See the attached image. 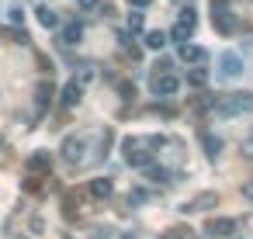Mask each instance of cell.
I'll return each instance as SVG.
<instances>
[{"label":"cell","mask_w":253,"mask_h":239,"mask_svg":"<svg viewBox=\"0 0 253 239\" xmlns=\"http://www.w3.org/2000/svg\"><path fill=\"white\" fill-rule=\"evenodd\" d=\"M218 73H222L225 80L243 77V59H239L236 52H222V56H218Z\"/></svg>","instance_id":"6"},{"label":"cell","mask_w":253,"mask_h":239,"mask_svg":"<svg viewBox=\"0 0 253 239\" xmlns=\"http://www.w3.org/2000/svg\"><path fill=\"white\" fill-rule=\"evenodd\" d=\"M194 35V28H187V25H180V21H173V28H170V42H177V45H187V39Z\"/></svg>","instance_id":"13"},{"label":"cell","mask_w":253,"mask_h":239,"mask_svg":"<svg viewBox=\"0 0 253 239\" xmlns=\"http://www.w3.org/2000/svg\"><path fill=\"white\" fill-rule=\"evenodd\" d=\"M177 56H180V63H201V59H205V49H198V45H180Z\"/></svg>","instance_id":"14"},{"label":"cell","mask_w":253,"mask_h":239,"mask_svg":"<svg viewBox=\"0 0 253 239\" xmlns=\"http://www.w3.org/2000/svg\"><path fill=\"white\" fill-rule=\"evenodd\" d=\"M187 80H191L194 87H205V80H208V70H201V66H194V70L187 73Z\"/></svg>","instance_id":"21"},{"label":"cell","mask_w":253,"mask_h":239,"mask_svg":"<svg viewBox=\"0 0 253 239\" xmlns=\"http://www.w3.org/2000/svg\"><path fill=\"white\" fill-rule=\"evenodd\" d=\"M211 18H215V32L218 35H229V32L239 28V21L232 18V11H229L225 0H211Z\"/></svg>","instance_id":"2"},{"label":"cell","mask_w":253,"mask_h":239,"mask_svg":"<svg viewBox=\"0 0 253 239\" xmlns=\"http://www.w3.org/2000/svg\"><path fill=\"white\" fill-rule=\"evenodd\" d=\"M28 170H32V173H49V156H45V153H35V156L28 159Z\"/></svg>","instance_id":"16"},{"label":"cell","mask_w":253,"mask_h":239,"mask_svg":"<svg viewBox=\"0 0 253 239\" xmlns=\"http://www.w3.org/2000/svg\"><path fill=\"white\" fill-rule=\"evenodd\" d=\"M118 90H122V101H132V97H135V87H132L128 80H125V83H118Z\"/></svg>","instance_id":"24"},{"label":"cell","mask_w":253,"mask_h":239,"mask_svg":"<svg viewBox=\"0 0 253 239\" xmlns=\"http://www.w3.org/2000/svg\"><path fill=\"white\" fill-rule=\"evenodd\" d=\"M180 90V80L173 77V73H156L153 77V94H160V97H173Z\"/></svg>","instance_id":"7"},{"label":"cell","mask_w":253,"mask_h":239,"mask_svg":"<svg viewBox=\"0 0 253 239\" xmlns=\"http://www.w3.org/2000/svg\"><path fill=\"white\" fill-rule=\"evenodd\" d=\"M125 163L135 166V170H146L153 163V153H142V142L139 139H125Z\"/></svg>","instance_id":"3"},{"label":"cell","mask_w":253,"mask_h":239,"mask_svg":"<svg viewBox=\"0 0 253 239\" xmlns=\"http://www.w3.org/2000/svg\"><path fill=\"white\" fill-rule=\"evenodd\" d=\"M243 198H246V201H253V180H246V184H243Z\"/></svg>","instance_id":"29"},{"label":"cell","mask_w":253,"mask_h":239,"mask_svg":"<svg viewBox=\"0 0 253 239\" xmlns=\"http://www.w3.org/2000/svg\"><path fill=\"white\" fill-rule=\"evenodd\" d=\"M35 14H39V25H42V28H56V21H59L52 7H39Z\"/></svg>","instance_id":"17"},{"label":"cell","mask_w":253,"mask_h":239,"mask_svg":"<svg viewBox=\"0 0 253 239\" xmlns=\"http://www.w3.org/2000/svg\"><path fill=\"white\" fill-rule=\"evenodd\" d=\"M146 28V21H142V14L135 11V14H128V32H142Z\"/></svg>","instance_id":"22"},{"label":"cell","mask_w":253,"mask_h":239,"mask_svg":"<svg viewBox=\"0 0 253 239\" xmlns=\"http://www.w3.org/2000/svg\"><path fill=\"white\" fill-rule=\"evenodd\" d=\"M90 80H94V70H90V66H84V70L77 73V83L84 87V83H90Z\"/></svg>","instance_id":"23"},{"label":"cell","mask_w":253,"mask_h":239,"mask_svg":"<svg viewBox=\"0 0 253 239\" xmlns=\"http://www.w3.org/2000/svg\"><path fill=\"white\" fill-rule=\"evenodd\" d=\"M49 101H52V83H49V80H42V83L35 87V101H32V111H35V118H42V115H45Z\"/></svg>","instance_id":"8"},{"label":"cell","mask_w":253,"mask_h":239,"mask_svg":"<svg viewBox=\"0 0 253 239\" xmlns=\"http://www.w3.org/2000/svg\"><path fill=\"white\" fill-rule=\"evenodd\" d=\"M80 90H84V87H80L77 80H70V83L59 90V101H63V108H77V104H80Z\"/></svg>","instance_id":"11"},{"label":"cell","mask_w":253,"mask_h":239,"mask_svg":"<svg viewBox=\"0 0 253 239\" xmlns=\"http://www.w3.org/2000/svg\"><path fill=\"white\" fill-rule=\"evenodd\" d=\"M160 239H177V236H160Z\"/></svg>","instance_id":"33"},{"label":"cell","mask_w":253,"mask_h":239,"mask_svg":"<svg viewBox=\"0 0 253 239\" xmlns=\"http://www.w3.org/2000/svg\"><path fill=\"white\" fill-rule=\"evenodd\" d=\"M205 236H211V239H229V236H236V218H208L205 222Z\"/></svg>","instance_id":"4"},{"label":"cell","mask_w":253,"mask_h":239,"mask_svg":"<svg viewBox=\"0 0 253 239\" xmlns=\"http://www.w3.org/2000/svg\"><path fill=\"white\" fill-rule=\"evenodd\" d=\"M142 201H149V194L146 191H132V204H142Z\"/></svg>","instance_id":"27"},{"label":"cell","mask_w":253,"mask_h":239,"mask_svg":"<svg viewBox=\"0 0 253 239\" xmlns=\"http://www.w3.org/2000/svg\"><path fill=\"white\" fill-rule=\"evenodd\" d=\"M80 39H84V25L80 21H66L63 35H59V45H80Z\"/></svg>","instance_id":"10"},{"label":"cell","mask_w":253,"mask_h":239,"mask_svg":"<svg viewBox=\"0 0 253 239\" xmlns=\"http://www.w3.org/2000/svg\"><path fill=\"white\" fill-rule=\"evenodd\" d=\"M205 149H208L211 159H218V153H222V139H218V135H205Z\"/></svg>","instance_id":"19"},{"label":"cell","mask_w":253,"mask_h":239,"mask_svg":"<svg viewBox=\"0 0 253 239\" xmlns=\"http://www.w3.org/2000/svg\"><path fill=\"white\" fill-rule=\"evenodd\" d=\"M250 139H253V135H250Z\"/></svg>","instance_id":"34"},{"label":"cell","mask_w":253,"mask_h":239,"mask_svg":"<svg viewBox=\"0 0 253 239\" xmlns=\"http://www.w3.org/2000/svg\"><path fill=\"white\" fill-rule=\"evenodd\" d=\"M218 204V194L215 191H205V194H198L191 204H184V211H198V208H215Z\"/></svg>","instance_id":"12"},{"label":"cell","mask_w":253,"mask_h":239,"mask_svg":"<svg viewBox=\"0 0 253 239\" xmlns=\"http://www.w3.org/2000/svg\"><path fill=\"white\" fill-rule=\"evenodd\" d=\"M97 4H101V0H77V7H80V11H94Z\"/></svg>","instance_id":"26"},{"label":"cell","mask_w":253,"mask_h":239,"mask_svg":"<svg viewBox=\"0 0 253 239\" xmlns=\"http://www.w3.org/2000/svg\"><path fill=\"white\" fill-rule=\"evenodd\" d=\"M25 21V11L21 7H11V25H21Z\"/></svg>","instance_id":"25"},{"label":"cell","mask_w":253,"mask_h":239,"mask_svg":"<svg viewBox=\"0 0 253 239\" xmlns=\"http://www.w3.org/2000/svg\"><path fill=\"white\" fill-rule=\"evenodd\" d=\"M84 153H87L84 135H66V139H63V159H66V163H73V166H77V163L84 159Z\"/></svg>","instance_id":"5"},{"label":"cell","mask_w":253,"mask_h":239,"mask_svg":"<svg viewBox=\"0 0 253 239\" xmlns=\"http://www.w3.org/2000/svg\"><path fill=\"white\" fill-rule=\"evenodd\" d=\"M11 239H28V232H14V236H11Z\"/></svg>","instance_id":"31"},{"label":"cell","mask_w":253,"mask_h":239,"mask_svg":"<svg viewBox=\"0 0 253 239\" xmlns=\"http://www.w3.org/2000/svg\"><path fill=\"white\" fill-rule=\"evenodd\" d=\"M128 4H132L135 11H142V7H149V0H128Z\"/></svg>","instance_id":"30"},{"label":"cell","mask_w":253,"mask_h":239,"mask_svg":"<svg viewBox=\"0 0 253 239\" xmlns=\"http://www.w3.org/2000/svg\"><path fill=\"white\" fill-rule=\"evenodd\" d=\"M177 21L187 25V28H194V25H198V11H194V7H184V11L177 14Z\"/></svg>","instance_id":"20"},{"label":"cell","mask_w":253,"mask_h":239,"mask_svg":"<svg viewBox=\"0 0 253 239\" xmlns=\"http://www.w3.org/2000/svg\"><path fill=\"white\" fill-rule=\"evenodd\" d=\"M142 173H146L149 180H156V184H167V180H170V173H167L163 166H153V163H149V166H146Z\"/></svg>","instance_id":"18"},{"label":"cell","mask_w":253,"mask_h":239,"mask_svg":"<svg viewBox=\"0 0 253 239\" xmlns=\"http://www.w3.org/2000/svg\"><path fill=\"white\" fill-rule=\"evenodd\" d=\"M215 111L222 118H236V115H250L253 111V94L250 90H236V94H225L215 101Z\"/></svg>","instance_id":"1"},{"label":"cell","mask_w":253,"mask_h":239,"mask_svg":"<svg viewBox=\"0 0 253 239\" xmlns=\"http://www.w3.org/2000/svg\"><path fill=\"white\" fill-rule=\"evenodd\" d=\"M0 149H4V132H0Z\"/></svg>","instance_id":"32"},{"label":"cell","mask_w":253,"mask_h":239,"mask_svg":"<svg viewBox=\"0 0 253 239\" xmlns=\"http://www.w3.org/2000/svg\"><path fill=\"white\" fill-rule=\"evenodd\" d=\"M239 149H243V156H246V159H253V139H246Z\"/></svg>","instance_id":"28"},{"label":"cell","mask_w":253,"mask_h":239,"mask_svg":"<svg viewBox=\"0 0 253 239\" xmlns=\"http://www.w3.org/2000/svg\"><path fill=\"white\" fill-rule=\"evenodd\" d=\"M87 194H90V198H97V201H108V198L115 194V184H111L108 177H94V180L87 184Z\"/></svg>","instance_id":"9"},{"label":"cell","mask_w":253,"mask_h":239,"mask_svg":"<svg viewBox=\"0 0 253 239\" xmlns=\"http://www.w3.org/2000/svg\"><path fill=\"white\" fill-rule=\"evenodd\" d=\"M142 42H146V49L160 52V49L167 45V35H163V32H146V35H142Z\"/></svg>","instance_id":"15"}]
</instances>
